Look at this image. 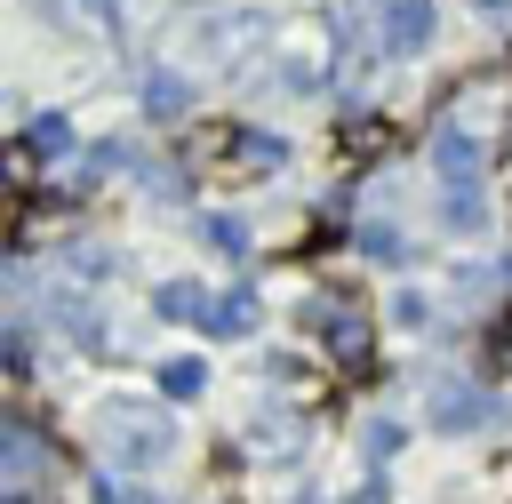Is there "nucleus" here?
Instances as JSON below:
<instances>
[{
	"instance_id": "obj_1",
	"label": "nucleus",
	"mask_w": 512,
	"mask_h": 504,
	"mask_svg": "<svg viewBox=\"0 0 512 504\" xmlns=\"http://www.w3.org/2000/svg\"><path fill=\"white\" fill-rule=\"evenodd\" d=\"M312 328L328 336V352H336L352 376L368 368V344H376V328H368V312H360L352 296H320V304H312Z\"/></svg>"
},
{
	"instance_id": "obj_2",
	"label": "nucleus",
	"mask_w": 512,
	"mask_h": 504,
	"mask_svg": "<svg viewBox=\"0 0 512 504\" xmlns=\"http://www.w3.org/2000/svg\"><path fill=\"white\" fill-rule=\"evenodd\" d=\"M432 40V0H392L384 8V56H416Z\"/></svg>"
},
{
	"instance_id": "obj_3",
	"label": "nucleus",
	"mask_w": 512,
	"mask_h": 504,
	"mask_svg": "<svg viewBox=\"0 0 512 504\" xmlns=\"http://www.w3.org/2000/svg\"><path fill=\"white\" fill-rule=\"evenodd\" d=\"M0 456H8V504H32V472H40V432H32V424H8V432H0Z\"/></svg>"
},
{
	"instance_id": "obj_4",
	"label": "nucleus",
	"mask_w": 512,
	"mask_h": 504,
	"mask_svg": "<svg viewBox=\"0 0 512 504\" xmlns=\"http://www.w3.org/2000/svg\"><path fill=\"white\" fill-rule=\"evenodd\" d=\"M432 416H440L448 432H464V424L488 416V392H472V384H440V392H432Z\"/></svg>"
},
{
	"instance_id": "obj_5",
	"label": "nucleus",
	"mask_w": 512,
	"mask_h": 504,
	"mask_svg": "<svg viewBox=\"0 0 512 504\" xmlns=\"http://www.w3.org/2000/svg\"><path fill=\"white\" fill-rule=\"evenodd\" d=\"M208 312H216V296L200 280H168L160 288V320H208Z\"/></svg>"
},
{
	"instance_id": "obj_6",
	"label": "nucleus",
	"mask_w": 512,
	"mask_h": 504,
	"mask_svg": "<svg viewBox=\"0 0 512 504\" xmlns=\"http://www.w3.org/2000/svg\"><path fill=\"white\" fill-rule=\"evenodd\" d=\"M144 104H152V112H160V120H176V112H184V104H192V88H184V80H176V72H152V80H144Z\"/></svg>"
},
{
	"instance_id": "obj_7",
	"label": "nucleus",
	"mask_w": 512,
	"mask_h": 504,
	"mask_svg": "<svg viewBox=\"0 0 512 504\" xmlns=\"http://www.w3.org/2000/svg\"><path fill=\"white\" fill-rule=\"evenodd\" d=\"M248 320H256V296H248V288H232V296H216V312H208V328H216V336H240Z\"/></svg>"
},
{
	"instance_id": "obj_8",
	"label": "nucleus",
	"mask_w": 512,
	"mask_h": 504,
	"mask_svg": "<svg viewBox=\"0 0 512 504\" xmlns=\"http://www.w3.org/2000/svg\"><path fill=\"white\" fill-rule=\"evenodd\" d=\"M32 168H40V144H32V136H16V144H8V184H16V192H32Z\"/></svg>"
},
{
	"instance_id": "obj_9",
	"label": "nucleus",
	"mask_w": 512,
	"mask_h": 504,
	"mask_svg": "<svg viewBox=\"0 0 512 504\" xmlns=\"http://www.w3.org/2000/svg\"><path fill=\"white\" fill-rule=\"evenodd\" d=\"M160 384H168L176 400H192V392L208 384V368H200V360H168V368H160Z\"/></svg>"
},
{
	"instance_id": "obj_10",
	"label": "nucleus",
	"mask_w": 512,
	"mask_h": 504,
	"mask_svg": "<svg viewBox=\"0 0 512 504\" xmlns=\"http://www.w3.org/2000/svg\"><path fill=\"white\" fill-rule=\"evenodd\" d=\"M344 144H352V152H384V144H392V120H352Z\"/></svg>"
},
{
	"instance_id": "obj_11",
	"label": "nucleus",
	"mask_w": 512,
	"mask_h": 504,
	"mask_svg": "<svg viewBox=\"0 0 512 504\" xmlns=\"http://www.w3.org/2000/svg\"><path fill=\"white\" fill-rule=\"evenodd\" d=\"M360 248H368V256H384V264H400V256H408L392 224H368V232H360Z\"/></svg>"
},
{
	"instance_id": "obj_12",
	"label": "nucleus",
	"mask_w": 512,
	"mask_h": 504,
	"mask_svg": "<svg viewBox=\"0 0 512 504\" xmlns=\"http://www.w3.org/2000/svg\"><path fill=\"white\" fill-rule=\"evenodd\" d=\"M56 16H80V24H112V0H48Z\"/></svg>"
},
{
	"instance_id": "obj_13",
	"label": "nucleus",
	"mask_w": 512,
	"mask_h": 504,
	"mask_svg": "<svg viewBox=\"0 0 512 504\" xmlns=\"http://www.w3.org/2000/svg\"><path fill=\"white\" fill-rule=\"evenodd\" d=\"M208 240H216V248H224V256H240V248H248V232H240V224H232V216H208Z\"/></svg>"
},
{
	"instance_id": "obj_14",
	"label": "nucleus",
	"mask_w": 512,
	"mask_h": 504,
	"mask_svg": "<svg viewBox=\"0 0 512 504\" xmlns=\"http://www.w3.org/2000/svg\"><path fill=\"white\" fill-rule=\"evenodd\" d=\"M32 144H40V152H64V144H72V120H40Z\"/></svg>"
}]
</instances>
